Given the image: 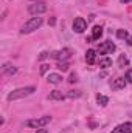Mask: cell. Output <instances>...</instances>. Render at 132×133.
Instances as JSON below:
<instances>
[{
    "label": "cell",
    "instance_id": "cell-1",
    "mask_svg": "<svg viewBox=\"0 0 132 133\" xmlns=\"http://www.w3.org/2000/svg\"><path fill=\"white\" fill-rule=\"evenodd\" d=\"M42 23H44L42 17H31L30 20H27V22L23 23V26H22L20 33H22V34H30V33H33V31L39 30V28L42 26Z\"/></svg>",
    "mask_w": 132,
    "mask_h": 133
},
{
    "label": "cell",
    "instance_id": "cell-2",
    "mask_svg": "<svg viewBox=\"0 0 132 133\" xmlns=\"http://www.w3.org/2000/svg\"><path fill=\"white\" fill-rule=\"evenodd\" d=\"M34 91H36V88L34 87H23V88H17V90H14V91H11L9 95H8V98L6 99L9 101H17V99H23V98H27V96H30V95H33Z\"/></svg>",
    "mask_w": 132,
    "mask_h": 133
},
{
    "label": "cell",
    "instance_id": "cell-3",
    "mask_svg": "<svg viewBox=\"0 0 132 133\" xmlns=\"http://www.w3.org/2000/svg\"><path fill=\"white\" fill-rule=\"evenodd\" d=\"M50 119H51L50 116H40V118H36V119H28L25 122V125L31 127V129H42L50 122Z\"/></svg>",
    "mask_w": 132,
    "mask_h": 133
},
{
    "label": "cell",
    "instance_id": "cell-4",
    "mask_svg": "<svg viewBox=\"0 0 132 133\" xmlns=\"http://www.w3.org/2000/svg\"><path fill=\"white\" fill-rule=\"evenodd\" d=\"M71 54H73V51H71L70 48H62V50H59V51L51 53L50 57H53V59H56V61H59V62H65L67 59L71 57Z\"/></svg>",
    "mask_w": 132,
    "mask_h": 133
},
{
    "label": "cell",
    "instance_id": "cell-5",
    "mask_svg": "<svg viewBox=\"0 0 132 133\" xmlns=\"http://www.w3.org/2000/svg\"><path fill=\"white\" fill-rule=\"evenodd\" d=\"M45 11H47V3L45 2H36V3L28 6V12L34 14V16H39V14H42Z\"/></svg>",
    "mask_w": 132,
    "mask_h": 133
},
{
    "label": "cell",
    "instance_id": "cell-6",
    "mask_svg": "<svg viewBox=\"0 0 132 133\" xmlns=\"http://www.w3.org/2000/svg\"><path fill=\"white\" fill-rule=\"evenodd\" d=\"M115 50H117V46H115V43H112L110 40L103 42V43L98 46V53L99 54H112Z\"/></svg>",
    "mask_w": 132,
    "mask_h": 133
},
{
    "label": "cell",
    "instance_id": "cell-7",
    "mask_svg": "<svg viewBox=\"0 0 132 133\" xmlns=\"http://www.w3.org/2000/svg\"><path fill=\"white\" fill-rule=\"evenodd\" d=\"M87 30V22H86V19H82V17H76L75 19V22H73V31L78 34L84 33Z\"/></svg>",
    "mask_w": 132,
    "mask_h": 133
},
{
    "label": "cell",
    "instance_id": "cell-8",
    "mask_svg": "<svg viewBox=\"0 0 132 133\" xmlns=\"http://www.w3.org/2000/svg\"><path fill=\"white\" fill-rule=\"evenodd\" d=\"M126 84H128V81H126L124 77H117V79H113V81L110 82V88H112L113 91L123 90V88L126 87Z\"/></svg>",
    "mask_w": 132,
    "mask_h": 133
},
{
    "label": "cell",
    "instance_id": "cell-9",
    "mask_svg": "<svg viewBox=\"0 0 132 133\" xmlns=\"http://www.w3.org/2000/svg\"><path fill=\"white\" fill-rule=\"evenodd\" d=\"M110 133H132V122H124L117 125Z\"/></svg>",
    "mask_w": 132,
    "mask_h": 133
},
{
    "label": "cell",
    "instance_id": "cell-10",
    "mask_svg": "<svg viewBox=\"0 0 132 133\" xmlns=\"http://www.w3.org/2000/svg\"><path fill=\"white\" fill-rule=\"evenodd\" d=\"M95 57H97V51L95 50H87V53H86V62L89 65L95 64Z\"/></svg>",
    "mask_w": 132,
    "mask_h": 133
},
{
    "label": "cell",
    "instance_id": "cell-11",
    "mask_svg": "<svg viewBox=\"0 0 132 133\" xmlns=\"http://www.w3.org/2000/svg\"><path fill=\"white\" fill-rule=\"evenodd\" d=\"M47 79H48V82H50V84H55V85L62 82V76H61V74H56V73H50Z\"/></svg>",
    "mask_w": 132,
    "mask_h": 133
},
{
    "label": "cell",
    "instance_id": "cell-12",
    "mask_svg": "<svg viewBox=\"0 0 132 133\" xmlns=\"http://www.w3.org/2000/svg\"><path fill=\"white\" fill-rule=\"evenodd\" d=\"M50 99L53 101H64L65 99V95L62 93V91H59V90H53L51 93H50V96H48Z\"/></svg>",
    "mask_w": 132,
    "mask_h": 133
},
{
    "label": "cell",
    "instance_id": "cell-13",
    "mask_svg": "<svg viewBox=\"0 0 132 133\" xmlns=\"http://www.w3.org/2000/svg\"><path fill=\"white\" fill-rule=\"evenodd\" d=\"M16 71H17V68L14 65H11V64H5L3 65V74H6V76H13Z\"/></svg>",
    "mask_w": 132,
    "mask_h": 133
},
{
    "label": "cell",
    "instance_id": "cell-14",
    "mask_svg": "<svg viewBox=\"0 0 132 133\" xmlns=\"http://www.w3.org/2000/svg\"><path fill=\"white\" fill-rule=\"evenodd\" d=\"M101 34H103V26H99V25L93 26V30H92V39L98 40L99 37H101Z\"/></svg>",
    "mask_w": 132,
    "mask_h": 133
},
{
    "label": "cell",
    "instance_id": "cell-15",
    "mask_svg": "<svg viewBox=\"0 0 132 133\" xmlns=\"http://www.w3.org/2000/svg\"><path fill=\"white\" fill-rule=\"evenodd\" d=\"M97 102H98V105H101V107H106V105L109 104V98L98 93V95H97Z\"/></svg>",
    "mask_w": 132,
    "mask_h": 133
},
{
    "label": "cell",
    "instance_id": "cell-16",
    "mask_svg": "<svg viewBox=\"0 0 132 133\" xmlns=\"http://www.w3.org/2000/svg\"><path fill=\"white\" fill-rule=\"evenodd\" d=\"M99 66H101V68H109V66H112V59H109V57L99 59Z\"/></svg>",
    "mask_w": 132,
    "mask_h": 133
},
{
    "label": "cell",
    "instance_id": "cell-17",
    "mask_svg": "<svg viewBox=\"0 0 132 133\" xmlns=\"http://www.w3.org/2000/svg\"><path fill=\"white\" fill-rule=\"evenodd\" d=\"M68 64L67 62H58V65H56V68L59 70V71H62V73H65V71H68Z\"/></svg>",
    "mask_w": 132,
    "mask_h": 133
},
{
    "label": "cell",
    "instance_id": "cell-18",
    "mask_svg": "<svg viewBox=\"0 0 132 133\" xmlns=\"http://www.w3.org/2000/svg\"><path fill=\"white\" fill-rule=\"evenodd\" d=\"M67 96H68L70 99H76V98H79V96H81V91H79V90H71V91H68V93H67Z\"/></svg>",
    "mask_w": 132,
    "mask_h": 133
},
{
    "label": "cell",
    "instance_id": "cell-19",
    "mask_svg": "<svg viewBox=\"0 0 132 133\" xmlns=\"http://www.w3.org/2000/svg\"><path fill=\"white\" fill-rule=\"evenodd\" d=\"M126 65H128V57L121 54V56L118 57V66H121V68H124Z\"/></svg>",
    "mask_w": 132,
    "mask_h": 133
},
{
    "label": "cell",
    "instance_id": "cell-20",
    "mask_svg": "<svg viewBox=\"0 0 132 133\" xmlns=\"http://www.w3.org/2000/svg\"><path fill=\"white\" fill-rule=\"evenodd\" d=\"M117 37H118V39H128L129 34H128L126 30H118V31H117Z\"/></svg>",
    "mask_w": 132,
    "mask_h": 133
},
{
    "label": "cell",
    "instance_id": "cell-21",
    "mask_svg": "<svg viewBox=\"0 0 132 133\" xmlns=\"http://www.w3.org/2000/svg\"><path fill=\"white\" fill-rule=\"evenodd\" d=\"M48 56H50V53H48V51H42V53H40V56H39V61H44V59H47Z\"/></svg>",
    "mask_w": 132,
    "mask_h": 133
},
{
    "label": "cell",
    "instance_id": "cell-22",
    "mask_svg": "<svg viewBox=\"0 0 132 133\" xmlns=\"http://www.w3.org/2000/svg\"><path fill=\"white\" fill-rule=\"evenodd\" d=\"M128 82H131L132 84V70H129V71H126V77H124Z\"/></svg>",
    "mask_w": 132,
    "mask_h": 133
},
{
    "label": "cell",
    "instance_id": "cell-23",
    "mask_svg": "<svg viewBox=\"0 0 132 133\" xmlns=\"http://www.w3.org/2000/svg\"><path fill=\"white\" fill-rule=\"evenodd\" d=\"M48 68H50V65H47V64H44V65L40 66V74H45V73L48 71Z\"/></svg>",
    "mask_w": 132,
    "mask_h": 133
},
{
    "label": "cell",
    "instance_id": "cell-24",
    "mask_svg": "<svg viewBox=\"0 0 132 133\" xmlns=\"http://www.w3.org/2000/svg\"><path fill=\"white\" fill-rule=\"evenodd\" d=\"M76 81H78V79H76V74H75V73H73V74H70L68 82H70V84H73V82H76Z\"/></svg>",
    "mask_w": 132,
    "mask_h": 133
},
{
    "label": "cell",
    "instance_id": "cell-25",
    "mask_svg": "<svg viewBox=\"0 0 132 133\" xmlns=\"http://www.w3.org/2000/svg\"><path fill=\"white\" fill-rule=\"evenodd\" d=\"M36 133H48V130L42 127V129H37V132H36Z\"/></svg>",
    "mask_w": 132,
    "mask_h": 133
},
{
    "label": "cell",
    "instance_id": "cell-26",
    "mask_svg": "<svg viewBox=\"0 0 132 133\" xmlns=\"http://www.w3.org/2000/svg\"><path fill=\"white\" fill-rule=\"evenodd\" d=\"M126 40H128V45H132V36H129Z\"/></svg>",
    "mask_w": 132,
    "mask_h": 133
},
{
    "label": "cell",
    "instance_id": "cell-27",
    "mask_svg": "<svg viewBox=\"0 0 132 133\" xmlns=\"http://www.w3.org/2000/svg\"><path fill=\"white\" fill-rule=\"evenodd\" d=\"M129 2H132V0H121V3H129Z\"/></svg>",
    "mask_w": 132,
    "mask_h": 133
},
{
    "label": "cell",
    "instance_id": "cell-28",
    "mask_svg": "<svg viewBox=\"0 0 132 133\" xmlns=\"http://www.w3.org/2000/svg\"><path fill=\"white\" fill-rule=\"evenodd\" d=\"M131 116H132V111H131Z\"/></svg>",
    "mask_w": 132,
    "mask_h": 133
}]
</instances>
